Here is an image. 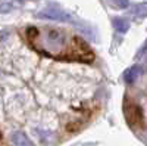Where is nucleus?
Listing matches in <instances>:
<instances>
[{
    "mask_svg": "<svg viewBox=\"0 0 147 146\" xmlns=\"http://www.w3.org/2000/svg\"><path fill=\"white\" fill-rule=\"evenodd\" d=\"M13 9L12 3H0V14H9Z\"/></svg>",
    "mask_w": 147,
    "mask_h": 146,
    "instance_id": "obj_9",
    "label": "nucleus"
},
{
    "mask_svg": "<svg viewBox=\"0 0 147 146\" xmlns=\"http://www.w3.org/2000/svg\"><path fill=\"white\" fill-rule=\"evenodd\" d=\"M124 112H125V117H127L128 123L131 126H138V127L143 126V111H141V108L138 105H136V103H132V102L128 101L125 103Z\"/></svg>",
    "mask_w": 147,
    "mask_h": 146,
    "instance_id": "obj_3",
    "label": "nucleus"
},
{
    "mask_svg": "<svg viewBox=\"0 0 147 146\" xmlns=\"http://www.w3.org/2000/svg\"><path fill=\"white\" fill-rule=\"evenodd\" d=\"M106 3L115 9H127L129 6L128 0H106Z\"/></svg>",
    "mask_w": 147,
    "mask_h": 146,
    "instance_id": "obj_8",
    "label": "nucleus"
},
{
    "mask_svg": "<svg viewBox=\"0 0 147 146\" xmlns=\"http://www.w3.org/2000/svg\"><path fill=\"white\" fill-rule=\"evenodd\" d=\"M112 24H113V28L121 33V34H125L128 30H129V21L125 19V18H113L112 19Z\"/></svg>",
    "mask_w": 147,
    "mask_h": 146,
    "instance_id": "obj_6",
    "label": "nucleus"
},
{
    "mask_svg": "<svg viewBox=\"0 0 147 146\" xmlns=\"http://www.w3.org/2000/svg\"><path fill=\"white\" fill-rule=\"evenodd\" d=\"M19 2H25V0H19Z\"/></svg>",
    "mask_w": 147,
    "mask_h": 146,
    "instance_id": "obj_11",
    "label": "nucleus"
},
{
    "mask_svg": "<svg viewBox=\"0 0 147 146\" xmlns=\"http://www.w3.org/2000/svg\"><path fill=\"white\" fill-rule=\"evenodd\" d=\"M146 50H147V40H146V41H144V44H143V46L140 47V50L137 52L136 58H137V59H140V58H141V56H143V55L146 53Z\"/></svg>",
    "mask_w": 147,
    "mask_h": 146,
    "instance_id": "obj_10",
    "label": "nucleus"
},
{
    "mask_svg": "<svg viewBox=\"0 0 147 146\" xmlns=\"http://www.w3.org/2000/svg\"><path fill=\"white\" fill-rule=\"evenodd\" d=\"M140 74H141V67L140 65H132L124 72V80H125L127 84H132L140 77Z\"/></svg>",
    "mask_w": 147,
    "mask_h": 146,
    "instance_id": "obj_4",
    "label": "nucleus"
},
{
    "mask_svg": "<svg viewBox=\"0 0 147 146\" xmlns=\"http://www.w3.org/2000/svg\"><path fill=\"white\" fill-rule=\"evenodd\" d=\"M131 14L136 16V18H146L147 16V3H138L132 7Z\"/></svg>",
    "mask_w": 147,
    "mask_h": 146,
    "instance_id": "obj_7",
    "label": "nucleus"
},
{
    "mask_svg": "<svg viewBox=\"0 0 147 146\" xmlns=\"http://www.w3.org/2000/svg\"><path fill=\"white\" fill-rule=\"evenodd\" d=\"M28 43L44 56L59 60L91 62L94 55L80 37L52 27H30L25 31Z\"/></svg>",
    "mask_w": 147,
    "mask_h": 146,
    "instance_id": "obj_1",
    "label": "nucleus"
},
{
    "mask_svg": "<svg viewBox=\"0 0 147 146\" xmlns=\"http://www.w3.org/2000/svg\"><path fill=\"white\" fill-rule=\"evenodd\" d=\"M12 142L16 146H34L32 142L30 140V137L22 131H15L13 134H12Z\"/></svg>",
    "mask_w": 147,
    "mask_h": 146,
    "instance_id": "obj_5",
    "label": "nucleus"
},
{
    "mask_svg": "<svg viewBox=\"0 0 147 146\" xmlns=\"http://www.w3.org/2000/svg\"><path fill=\"white\" fill-rule=\"evenodd\" d=\"M0 137H2V134H0Z\"/></svg>",
    "mask_w": 147,
    "mask_h": 146,
    "instance_id": "obj_12",
    "label": "nucleus"
},
{
    "mask_svg": "<svg viewBox=\"0 0 147 146\" xmlns=\"http://www.w3.org/2000/svg\"><path fill=\"white\" fill-rule=\"evenodd\" d=\"M37 18L40 19H50V21H56V22H72L75 24L74 18L66 14L65 10H60V9H46V10H41L37 14Z\"/></svg>",
    "mask_w": 147,
    "mask_h": 146,
    "instance_id": "obj_2",
    "label": "nucleus"
}]
</instances>
